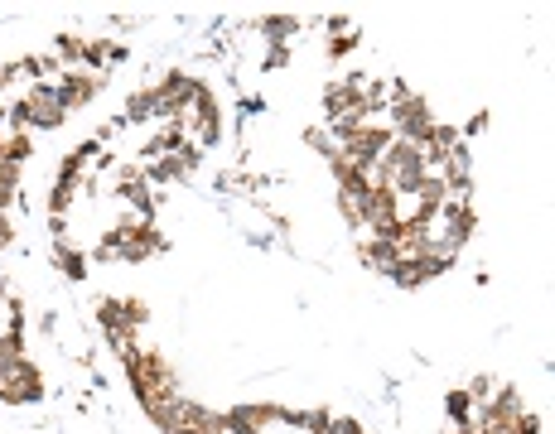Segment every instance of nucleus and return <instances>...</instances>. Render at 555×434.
<instances>
[{"instance_id": "1", "label": "nucleus", "mask_w": 555, "mask_h": 434, "mask_svg": "<svg viewBox=\"0 0 555 434\" xmlns=\"http://www.w3.org/2000/svg\"><path fill=\"white\" fill-rule=\"evenodd\" d=\"M126 377H131V386H136L140 406H150V401H160V396L184 391L179 377H174V367L165 362V353H155V348H140V353L126 362Z\"/></svg>"}, {"instance_id": "2", "label": "nucleus", "mask_w": 555, "mask_h": 434, "mask_svg": "<svg viewBox=\"0 0 555 434\" xmlns=\"http://www.w3.org/2000/svg\"><path fill=\"white\" fill-rule=\"evenodd\" d=\"M10 121L25 131V126H44V131H58L63 121H68V107L58 102V87L54 82H29L25 102L10 111Z\"/></svg>"}, {"instance_id": "3", "label": "nucleus", "mask_w": 555, "mask_h": 434, "mask_svg": "<svg viewBox=\"0 0 555 434\" xmlns=\"http://www.w3.org/2000/svg\"><path fill=\"white\" fill-rule=\"evenodd\" d=\"M39 396H44V377H39V367H34L29 357H15V362L0 367V401L29 406V401H39Z\"/></svg>"}, {"instance_id": "4", "label": "nucleus", "mask_w": 555, "mask_h": 434, "mask_svg": "<svg viewBox=\"0 0 555 434\" xmlns=\"http://www.w3.org/2000/svg\"><path fill=\"white\" fill-rule=\"evenodd\" d=\"M97 92H102V78H92V73H78V68H73V73H63V82H58V102H63L68 111L87 107Z\"/></svg>"}, {"instance_id": "5", "label": "nucleus", "mask_w": 555, "mask_h": 434, "mask_svg": "<svg viewBox=\"0 0 555 434\" xmlns=\"http://www.w3.org/2000/svg\"><path fill=\"white\" fill-rule=\"evenodd\" d=\"M189 169L179 155H160L155 164H145V184H174V179H184Z\"/></svg>"}, {"instance_id": "6", "label": "nucleus", "mask_w": 555, "mask_h": 434, "mask_svg": "<svg viewBox=\"0 0 555 434\" xmlns=\"http://www.w3.org/2000/svg\"><path fill=\"white\" fill-rule=\"evenodd\" d=\"M362 189H338V217L348 222V227H362Z\"/></svg>"}, {"instance_id": "7", "label": "nucleus", "mask_w": 555, "mask_h": 434, "mask_svg": "<svg viewBox=\"0 0 555 434\" xmlns=\"http://www.w3.org/2000/svg\"><path fill=\"white\" fill-rule=\"evenodd\" d=\"M444 410H449V420H454V425H469V420H473V396H469V391H449Z\"/></svg>"}, {"instance_id": "8", "label": "nucleus", "mask_w": 555, "mask_h": 434, "mask_svg": "<svg viewBox=\"0 0 555 434\" xmlns=\"http://www.w3.org/2000/svg\"><path fill=\"white\" fill-rule=\"evenodd\" d=\"M15 357H25V328L0 333V367H5V362H15Z\"/></svg>"}, {"instance_id": "9", "label": "nucleus", "mask_w": 555, "mask_h": 434, "mask_svg": "<svg viewBox=\"0 0 555 434\" xmlns=\"http://www.w3.org/2000/svg\"><path fill=\"white\" fill-rule=\"evenodd\" d=\"M126 49L121 44H111V39H97V44H87V63H121Z\"/></svg>"}, {"instance_id": "10", "label": "nucleus", "mask_w": 555, "mask_h": 434, "mask_svg": "<svg viewBox=\"0 0 555 434\" xmlns=\"http://www.w3.org/2000/svg\"><path fill=\"white\" fill-rule=\"evenodd\" d=\"M126 116H136V121H145V116H160V102H155V87H145V92H136V97H131V107H126Z\"/></svg>"}, {"instance_id": "11", "label": "nucleus", "mask_w": 555, "mask_h": 434, "mask_svg": "<svg viewBox=\"0 0 555 434\" xmlns=\"http://www.w3.org/2000/svg\"><path fill=\"white\" fill-rule=\"evenodd\" d=\"M58 266H63V271H68V275H73V280H78V275L87 271L83 251H73V246H68V242H58Z\"/></svg>"}, {"instance_id": "12", "label": "nucleus", "mask_w": 555, "mask_h": 434, "mask_svg": "<svg viewBox=\"0 0 555 434\" xmlns=\"http://www.w3.org/2000/svg\"><path fill=\"white\" fill-rule=\"evenodd\" d=\"M58 58H63V63H83V58H87V39L63 34V39H58Z\"/></svg>"}, {"instance_id": "13", "label": "nucleus", "mask_w": 555, "mask_h": 434, "mask_svg": "<svg viewBox=\"0 0 555 434\" xmlns=\"http://www.w3.org/2000/svg\"><path fill=\"white\" fill-rule=\"evenodd\" d=\"M49 208H54V217L68 213V208H73V184H63V179H58V189H54V198H49Z\"/></svg>"}, {"instance_id": "14", "label": "nucleus", "mask_w": 555, "mask_h": 434, "mask_svg": "<svg viewBox=\"0 0 555 434\" xmlns=\"http://www.w3.org/2000/svg\"><path fill=\"white\" fill-rule=\"evenodd\" d=\"M517 434H541V415L522 410V415H517Z\"/></svg>"}, {"instance_id": "15", "label": "nucleus", "mask_w": 555, "mask_h": 434, "mask_svg": "<svg viewBox=\"0 0 555 434\" xmlns=\"http://www.w3.org/2000/svg\"><path fill=\"white\" fill-rule=\"evenodd\" d=\"M266 34H295V20H266Z\"/></svg>"}, {"instance_id": "16", "label": "nucleus", "mask_w": 555, "mask_h": 434, "mask_svg": "<svg viewBox=\"0 0 555 434\" xmlns=\"http://www.w3.org/2000/svg\"><path fill=\"white\" fill-rule=\"evenodd\" d=\"M15 242V227H10V222H5V217H0V251H5V246Z\"/></svg>"}, {"instance_id": "17", "label": "nucleus", "mask_w": 555, "mask_h": 434, "mask_svg": "<svg viewBox=\"0 0 555 434\" xmlns=\"http://www.w3.org/2000/svg\"><path fill=\"white\" fill-rule=\"evenodd\" d=\"M10 203H15V189H5V184H0V217H5V208H10Z\"/></svg>"}, {"instance_id": "18", "label": "nucleus", "mask_w": 555, "mask_h": 434, "mask_svg": "<svg viewBox=\"0 0 555 434\" xmlns=\"http://www.w3.org/2000/svg\"><path fill=\"white\" fill-rule=\"evenodd\" d=\"M454 434H478V425H459V430H454Z\"/></svg>"}]
</instances>
